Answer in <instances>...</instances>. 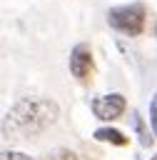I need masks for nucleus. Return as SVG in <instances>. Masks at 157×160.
<instances>
[{"label": "nucleus", "mask_w": 157, "mask_h": 160, "mask_svg": "<svg viewBox=\"0 0 157 160\" xmlns=\"http://www.w3.org/2000/svg\"><path fill=\"white\" fill-rule=\"evenodd\" d=\"M5 120L22 132H40L57 120V105L45 98H25L10 108Z\"/></svg>", "instance_id": "obj_1"}, {"label": "nucleus", "mask_w": 157, "mask_h": 160, "mask_svg": "<svg viewBox=\"0 0 157 160\" xmlns=\"http://www.w3.org/2000/svg\"><path fill=\"white\" fill-rule=\"evenodd\" d=\"M107 22H110V28H115L125 35H140L145 30V8L140 2L112 8L107 12Z\"/></svg>", "instance_id": "obj_2"}, {"label": "nucleus", "mask_w": 157, "mask_h": 160, "mask_svg": "<svg viewBox=\"0 0 157 160\" xmlns=\"http://www.w3.org/2000/svg\"><path fill=\"white\" fill-rule=\"evenodd\" d=\"M70 72L75 80L87 82L92 78V50L87 42H77L70 52Z\"/></svg>", "instance_id": "obj_3"}, {"label": "nucleus", "mask_w": 157, "mask_h": 160, "mask_svg": "<svg viewBox=\"0 0 157 160\" xmlns=\"http://www.w3.org/2000/svg\"><path fill=\"white\" fill-rule=\"evenodd\" d=\"M125 98L120 92H110V95H100L92 100V112L100 120H117L125 112Z\"/></svg>", "instance_id": "obj_4"}, {"label": "nucleus", "mask_w": 157, "mask_h": 160, "mask_svg": "<svg viewBox=\"0 0 157 160\" xmlns=\"http://www.w3.org/2000/svg\"><path fill=\"white\" fill-rule=\"evenodd\" d=\"M95 140H100V142H112V145H127V138L120 132V130H115V128H100V130H95V135H92Z\"/></svg>", "instance_id": "obj_5"}, {"label": "nucleus", "mask_w": 157, "mask_h": 160, "mask_svg": "<svg viewBox=\"0 0 157 160\" xmlns=\"http://www.w3.org/2000/svg\"><path fill=\"white\" fill-rule=\"evenodd\" d=\"M132 125H135V130H137V135H140V142H142V148H150L152 145V135H150V128L145 125V120H142V115L140 112H132Z\"/></svg>", "instance_id": "obj_6"}, {"label": "nucleus", "mask_w": 157, "mask_h": 160, "mask_svg": "<svg viewBox=\"0 0 157 160\" xmlns=\"http://www.w3.org/2000/svg\"><path fill=\"white\" fill-rule=\"evenodd\" d=\"M40 160H77V155H75L72 150H67V148H57V150L45 152Z\"/></svg>", "instance_id": "obj_7"}, {"label": "nucleus", "mask_w": 157, "mask_h": 160, "mask_svg": "<svg viewBox=\"0 0 157 160\" xmlns=\"http://www.w3.org/2000/svg\"><path fill=\"white\" fill-rule=\"evenodd\" d=\"M150 125H152V132L157 135V92L150 100Z\"/></svg>", "instance_id": "obj_8"}, {"label": "nucleus", "mask_w": 157, "mask_h": 160, "mask_svg": "<svg viewBox=\"0 0 157 160\" xmlns=\"http://www.w3.org/2000/svg\"><path fill=\"white\" fill-rule=\"evenodd\" d=\"M2 160H32L30 155H25V152H12V150H5L2 152Z\"/></svg>", "instance_id": "obj_9"}, {"label": "nucleus", "mask_w": 157, "mask_h": 160, "mask_svg": "<svg viewBox=\"0 0 157 160\" xmlns=\"http://www.w3.org/2000/svg\"><path fill=\"white\" fill-rule=\"evenodd\" d=\"M152 160H157V155H155V158H152Z\"/></svg>", "instance_id": "obj_10"}]
</instances>
